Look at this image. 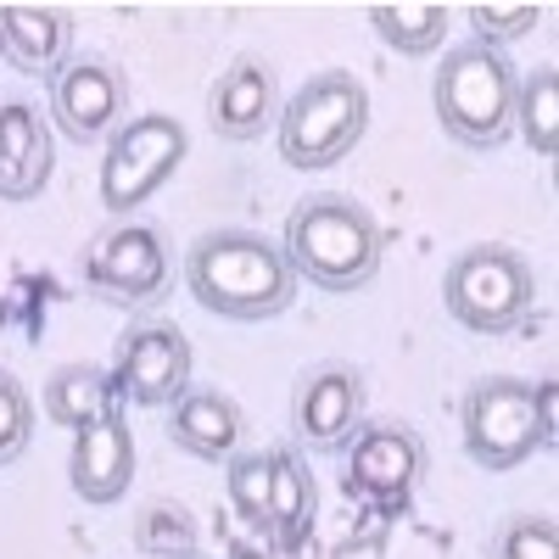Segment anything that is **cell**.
<instances>
[{"label":"cell","instance_id":"1","mask_svg":"<svg viewBox=\"0 0 559 559\" xmlns=\"http://www.w3.org/2000/svg\"><path fill=\"white\" fill-rule=\"evenodd\" d=\"M185 292L218 319H274L297 297V274L286 247L258 236V229H207L185 247Z\"/></svg>","mask_w":559,"mask_h":559},{"label":"cell","instance_id":"2","mask_svg":"<svg viewBox=\"0 0 559 559\" xmlns=\"http://www.w3.org/2000/svg\"><path fill=\"white\" fill-rule=\"evenodd\" d=\"M286 263L313 292L353 297L381 274V224L358 197L319 191L286 213Z\"/></svg>","mask_w":559,"mask_h":559},{"label":"cell","instance_id":"3","mask_svg":"<svg viewBox=\"0 0 559 559\" xmlns=\"http://www.w3.org/2000/svg\"><path fill=\"white\" fill-rule=\"evenodd\" d=\"M515 90H521L515 62L503 51H492V45L464 39L442 57V68L431 79V107H437V123L453 146L498 152L515 134Z\"/></svg>","mask_w":559,"mask_h":559},{"label":"cell","instance_id":"4","mask_svg":"<svg viewBox=\"0 0 559 559\" xmlns=\"http://www.w3.org/2000/svg\"><path fill=\"white\" fill-rule=\"evenodd\" d=\"M369 129V90L347 68H324L313 73L297 96L280 107L274 140H280V163L286 168H331L342 163Z\"/></svg>","mask_w":559,"mask_h":559},{"label":"cell","instance_id":"5","mask_svg":"<svg viewBox=\"0 0 559 559\" xmlns=\"http://www.w3.org/2000/svg\"><path fill=\"white\" fill-rule=\"evenodd\" d=\"M448 319H459L476 336H509L537 302V269L515 247H464L442 274Z\"/></svg>","mask_w":559,"mask_h":559},{"label":"cell","instance_id":"6","mask_svg":"<svg viewBox=\"0 0 559 559\" xmlns=\"http://www.w3.org/2000/svg\"><path fill=\"white\" fill-rule=\"evenodd\" d=\"M79 280L90 297L118 308H152L174 292V247L152 218H112L79 252Z\"/></svg>","mask_w":559,"mask_h":559},{"label":"cell","instance_id":"7","mask_svg":"<svg viewBox=\"0 0 559 559\" xmlns=\"http://www.w3.org/2000/svg\"><path fill=\"white\" fill-rule=\"evenodd\" d=\"M191 134L174 112H134L107 134V157H102V179L96 197L112 218H140V202H152L163 185L179 174Z\"/></svg>","mask_w":559,"mask_h":559},{"label":"cell","instance_id":"8","mask_svg":"<svg viewBox=\"0 0 559 559\" xmlns=\"http://www.w3.org/2000/svg\"><path fill=\"white\" fill-rule=\"evenodd\" d=\"M459 437L481 471H515V464H526L543 448L537 419H532V381H521V376L471 381L459 397Z\"/></svg>","mask_w":559,"mask_h":559},{"label":"cell","instance_id":"9","mask_svg":"<svg viewBox=\"0 0 559 559\" xmlns=\"http://www.w3.org/2000/svg\"><path fill=\"white\" fill-rule=\"evenodd\" d=\"M191 336L168 319H140L118 336L112 347V392L123 403H140V408H168L185 386H191Z\"/></svg>","mask_w":559,"mask_h":559},{"label":"cell","instance_id":"10","mask_svg":"<svg viewBox=\"0 0 559 559\" xmlns=\"http://www.w3.org/2000/svg\"><path fill=\"white\" fill-rule=\"evenodd\" d=\"M364 408H369V381L353 364L342 358L313 364L292 392V437L297 448H313V453H342L353 431L364 426Z\"/></svg>","mask_w":559,"mask_h":559},{"label":"cell","instance_id":"11","mask_svg":"<svg viewBox=\"0 0 559 559\" xmlns=\"http://www.w3.org/2000/svg\"><path fill=\"white\" fill-rule=\"evenodd\" d=\"M347 453V492H364L376 503H408V492L426 481V442L419 431L381 419V426H358Z\"/></svg>","mask_w":559,"mask_h":559},{"label":"cell","instance_id":"12","mask_svg":"<svg viewBox=\"0 0 559 559\" xmlns=\"http://www.w3.org/2000/svg\"><path fill=\"white\" fill-rule=\"evenodd\" d=\"M51 118L68 140L90 146L107 140L129 118V84L112 62L102 57H68V68L51 79Z\"/></svg>","mask_w":559,"mask_h":559},{"label":"cell","instance_id":"13","mask_svg":"<svg viewBox=\"0 0 559 559\" xmlns=\"http://www.w3.org/2000/svg\"><path fill=\"white\" fill-rule=\"evenodd\" d=\"M134 476V426H129V408L123 397L90 419V426L73 431V453H68V481L84 503H118L129 492Z\"/></svg>","mask_w":559,"mask_h":559},{"label":"cell","instance_id":"14","mask_svg":"<svg viewBox=\"0 0 559 559\" xmlns=\"http://www.w3.org/2000/svg\"><path fill=\"white\" fill-rule=\"evenodd\" d=\"M280 79L263 57H236L207 90V118L224 140H258L280 123Z\"/></svg>","mask_w":559,"mask_h":559},{"label":"cell","instance_id":"15","mask_svg":"<svg viewBox=\"0 0 559 559\" xmlns=\"http://www.w3.org/2000/svg\"><path fill=\"white\" fill-rule=\"evenodd\" d=\"M57 152L34 102H0V202H34L51 185Z\"/></svg>","mask_w":559,"mask_h":559},{"label":"cell","instance_id":"16","mask_svg":"<svg viewBox=\"0 0 559 559\" xmlns=\"http://www.w3.org/2000/svg\"><path fill=\"white\" fill-rule=\"evenodd\" d=\"M241 403L224 397L213 386H185L174 403H168V442L185 448L191 459H207V464H224L241 453Z\"/></svg>","mask_w":559,"mask_h":559},{"label":"cell","instance_id":"17","mask_svg":"<svg viewBox=\"0 0 559 559\" xmlns=\"http://www.w3.org/2000/svg\"><path fill=\"white\" fill-rule=\"evenodd\" d=\"M0 39H7L12 68L34 79H57L73 51V17L62 7H0Z\"/></svg>","mask_w":559,"mask_h":559},{"label":"cell","instance_id":"18","mask_svg":"<svg viewBox=\"0 0 559 559\" xmlns=\"http://www.w3.org/2000/svg\"><path fill=\"white\" fill-rule=\"evenodd\" d=\"M313 476L302 448H274V487H269V537L274 548H297L313 526Z\"/></svg>","mask_w":559,"mask_h":559},{"label":"cell","instance_id":"19","mask_svg":"<svg viewBox=\"0 0 559 559\" xmlns=\"http://www.w3.org/2000/svg\"><path fill=\"white\" fill-rule=\"evenodd\" d=\"M112 403H118L112 376L96 369V364H62V369H51V381H45V419H51V426H68V431L102 419Z\"/></svg>","mask_w":559,"mask_h":559},{"label":"cell","instance_id":"20","mask_svg":"<svg viewBox=\"0 0 559 559\" xmlns=\"http://www.w3.org/2000/svg\"><path fill=\"white\" fill-rule=\"evenodd\" d=\"M369 28H376L392 51L426 57L448 39V7H437V0H376V7H369Z\"/></svg>","mask_w":559,"mask_h":559},{"label":"cell","instance_id":"21","mask_svg":"<svg viewBox=\"0 0 559 559\" xmlns=\"http://www.w3.org/2000/svg\"><path fill=\"white\" fill-rule=\"evenodd\" d=\"M515 123H521L526 146L537 157L559 152V73H554V62H543V68H532L521 79V90H515Z\"/></svg>","mask_w":559,"mask_h":559},{"label":"cell","instance_id":"22","mask_svg":"<svg viewBox=\"0 0 559 559\" xmlns=\"http://www.w3.org/2000/svg\"><path fill=\"white\" fill-rule=\"evenodd\" d=\"M129 537H134V548L146 559H197V521H191V509L163 503V498L140 509Z\"/></svg>","mask_w":559,"mask_h":559},{"label":"cell","instance_id":"23","mask_svg":"<svg viewBox=\"0 0 559 559\" xmlns=\"http://www.w3.org/2000/svg\"><path fill=\"white\" fill-rule=\"evenodd\" d=\"M224 492H229V509L247 521V526H263L269 532V487H274V448L263 453H236L224 459Z\"/></svg>","mask_w":559,"mask_h":559},{"label":"cell","instance_id":"24","mask_svg":"<svg viewBox=\"0 0 559 559\" xmlns=\"http://www.w3.org/2000/svg\"><path fill=\"white\" fill-rule=\"evenodd\" d=\"M492 559H559L554 515H503L492 532Z\"/></svg>","mask_w":559,"mask_h":559},{"label":"cell","instance_id":"25","mask_svg":"<svg viewBox=\"0 0 559 559\" xmlns=\"http://www.w3.org/2000/svg\"><path fill=\"white\" fill-rule=\"evenodd\" d=\"M28 437H34V397L12 369H0V464H17L28 453Z\"/></svg>","mask_w":559,"mask_h":559},{"label":"cell","instance_id":"26","mask_svg":"<svg viewBox=\"0 0 559 559\" xmlns=\"http://www.w3.org/2000/svg\"><path fill=\"white\" fill-rule=\"evenodd\" d=\"M543 17H548L543 7H492V0H471V7H464V23L476 28V45H492V51L532 34Z\"/></svg>","mask_w":559,"mask_h":559},{"label":"cell","instance_id":"27","mask_svg":"<svg viewBox=\"0 0 559 559\" xmlns=\"http://www.w3.org/2000/svg\"><path fill=\"white\" fill-rule=\"evenodd\" d=\"M532 419H537V442L554 448L559 442V381L554 376L532 381Z\"/></svg>","mask_w":559,"mask_h":559},{"label":"cell","instance_id":"28","mask_svg":"<svg viewBox=\"0 0 559 559\" xmlns=\"http://www.w3.org/2000/svg\"><path fill=\"white\" fill-rule=\"evenodd\" d=\"M229 559H280L274 548H258V543H229Z\"/></svg>","mask_w":559,"mask_h":559},{"label":"cell","instance_id":"29","mask_svg":"<svg viewBox=\"0 0 559 559\" xmlns=\"http://www.w3.org/2000/svg\"><path fill=\"white\" fill-rule=\"evenodd\" d=\"M0 57H7V39H0Z\"/></svg>","mask_w":559,"mask_h":559}]
</instances>
